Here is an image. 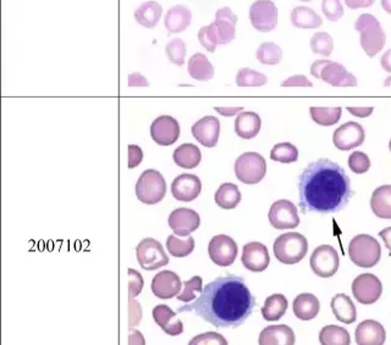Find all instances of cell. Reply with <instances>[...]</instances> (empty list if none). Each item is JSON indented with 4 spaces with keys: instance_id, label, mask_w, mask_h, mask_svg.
I'll return each mask as SVG.
<instances>
[{
    "instance_id": "2e32d148",
    "label": "cell",
    "mask_w": 391,
    "mask_h": 345,
    "mask_svg": "<svg viewBox=\"0 0 391 345\" xmlns=\"http://www.w3.org/2000/svg\"><path fill=\"white\" fill-rule=\"evenodd\" d=\"M366 138V132L362 125L355 121H348L335 130L333 135L334 145L339 150H351L362 145Z\"/></svg>"
},
{
    "instance_id": "11a10c76",
    "label": "cell",
    "mask_w": 391,
    "mask_h": 345,
    "mask_svg": "<svg viewBox=\"0 0 391 345\" xmlns=\"http://www.w3.org/2000/svg\"><path fill=\"white\" fill-rule=\"evenodd\" d=\"M348 111L351 115L364 119V117L372 115L374 108H372V106H368V108H353V106H350V108H348Z\"/></svg>"
},
{
    "instance_id": "f907efd6",
    "label": "cell",
    "mask_w": 391,
    "mask_h": 345,
    "mask_svg": "<svg viewBox=\"0 0 391 345\" xmlns=\"http://www.w3.org/2000/svg\"><path fill=\"white\" fill-rule=\"evenodd\" d=\"M142 160H143L142 149L138 145L130 144L129 145V163H127L129 168H137L142 163Z\"/></svg>"
},
{
    "instance_id": "f546056e",
    "label": "cell",
    "mask_w": 391,
    "mask_h": 345,
    "mask_svg": "<svg viewBox=\"0 0 391 345\" xmlns=\"http://www.w3.org/2000/svg\"><path fill=\"white\" fill-rule=\"evenodd\" d=\"M163 14V8L159 3H157L155 0L145 1L136 9L135 19L137 24L143 26L145 29H153L155 27Z\"/></svg>"
},
{
    "instance_id": "ac0fdd59",
    "label": "cell",
    "mask_w": 391,
    "mask_h": 345,
    "mask_svg": "<svg viewBox=\"0 0 391 345\" xmlns=\"http://www.w3.org/2000/svg\"><path fill=\"white\" fill-rule=\"evenodd\" d=\"M241 261L252 272H262L271 264V256L266 245L260 242H250L243 247Z\"/></svg>"
},
{
    "instance_id": "3957f363",
    "label": "cell",
    "mask_w": 391,
    "mask_h": 345,
    "mask_svg": "<svg viewBox=\"0 0 391 345\" xmlns=\"http://www.w3.org/2000/svg\"><path fill=\"white\" fill-rule=\"evenodd\" d=\"M237 16L230 8H222L215 14V21L198 32V41L209 53H214L219 44H229L236 36Z\"/></svg>"
},
{
    "instance_id": "4dcf8cb0",
    "label": "cell",
    "mask_w": 391,
    "mask_h": 345,
    "mask_svg": "<svg viewBox=\"0 0 391 345\" xmlns=\"http://www.w3.org/2000/svg\"><path fill=\"white\" fill-rule=\"evenodd\" d=\"M371 207L379 219L391 220V184H384L373 192Z\"/></svg>"
},
{
    "instance_id": "484cf974",
    "label": "cell",
    "mask_w": 391,
    "mask_h": 345,
    "mask_svg": "<svg viewBox=\"0 0 391 345\" xmlns=\"http://www.w3.org/2000/svg\"><path fill=\"white\" fill-rule=\"evenodd\" d=\"M192 21V13L185 5H175L165 15V29L169 34H180L189 27Z\"/></svg>"
},
{
    "instance_id": "6f0895ef",
    "label": "cell",
    "mask_w": 391,
    "mask_h": 345,
    "mask_svg": "<svg viewBox=\"0 0 391 345\" xmlns=\"http://www.w3.org/2000/svg\"><path fill=\"white\" fill-rule=\"evenodd\" d=\"M214 110L217 111L218 114L225 116V117H232V116L237 115L243 110L242 106H237V108H214Z\"/></svg>"
},
{
    "instance_id": "52a82bcc",
    "label": "cell",
    "mask_w": 391,
    "mask_h": 345,
    "mask_svg": "<svg viewBox=\"0 0 391 345\" xmlns=\"http://www.w3.org/2000/svg\"><path fill=\"white\" fill-rule=\"evenodd\" d=\"M166 194V182L163 175L157 170H145L136 183L137 199L147 205L162 202Z\"/></svg>"
},
{
    "instance_id": "44dd1931",
    "label": "cell",
    "mask_w": 391,
    "mask_h": 345,
    "mask_svg": "<svg viewBox=\"0 0 391 345\" xmlns=\"http://www.w3.org/2000/svg\"><path fill=\"white\" fill-rule=\"evenodd\" d=\"M191 131L198 143L207 148H214L220 135V121L215 116H206L198 120Z\"/></svg>"
},
{
    "instance_id": "74e56055",
    "label": "cell",
    "mask_w": 391,
    "mask_h": 345,
    "mask_svg": "<svg viewBox=\"0 0 391 345\" xmlns=\"http://www.w3.org/2000/svg\"><path fill=\"white\" fill-rule=\"evenodd\" d=\"M309 114L312 120L320 126H333L338 124L339 120L341 119L343 109L338 108H311Z\"/></svg>"
},
{
    "instance_id": "d6986e66",
    "label": "cell",
    "mask_w": 391,
    "mask_h": 345,
    "mask_svg": "<svg viewBox=\"0 0 391 345\" xmlns=\"http://www.w3.org/2000/svg\"><path fill=\"white\" fill-rule=\"evenodd\" d=\"M168 222L175 235L189 237L201 225V217L192 209L179 207L170 214Z\"/></svg>"
},
{
    "instance_id": "c3c4849f",
    "label": "cell",
    "mask_w": 391,
    "mask_h": 345,
    "mask_svg": "<svg viewBox=\"0 0 391 345\" xmlns=\"http://www.w3.org/2000/svg\"><path fill=\"white\" fill-rule=\"evenodd\" d=\"M189 345H229L224 336L217 332H207L192 338Z\"/></svg>"
},
{
    "instance_id": "8fae6325",
    "label": "cell",
    "mask_w": 391,
    "mask_h": 345,
    "mask_svg": "<svg viewBox=\"0 0 391 345\" xmlns=\"http://www.w3.org/2000/svg\"><path fill=\"white\" fill-rule=\"evenodd\" d=\"M239 248L232 237L219 235L213 237L208 245V254L214 264L222 267L232 266L236 260Z\"/></svg>"
},
{
    "instance_id": "6da1fadb",
    "label": "cell",
    "mask_w": 391,
    "mask_h": 345,
    "mask_svg": "<svg viewBox=\"0 0 391 345\" xmlns=\"http://www.w3.org/2000/svg\"><path fill=\"white\" fill-rule=\"evenodd\" d=\"M256 307V299L245 279L234 274L218 277L203 288L201 295L178 312H194L218 328H236L245 323Z\"/></svg>"
},
{
    "instance_id": "8d00e7d4",
    "label": "cell",
    "mask_w": 391,
    "mask_h": 345,
    "mask_svg": "<svg viewBox=\"0 0 391 345\" xmlns=\"http://www.w3.org/2000/svg\"><path fill=\"white\" fill-rule=\"evenodd\" d=\"M319 342L322 345H350L351 337L343 327L329 325L319 332Z\"/></svg>"
},
{
    "instance_id": "94428289",
    "label": "cell",
    "mask_w": 391,
    "mask_h": 345,
    "mask_svg": "<svg viewBox=\"0 0 391 345\" xmlns=\"http://www.w3.org/2000/svg\"><path fill=\"white\" fill-rule=\"evenodd\" d=\"M381 64H382V68L387 72H391V49H389L388 52L384 53L382 59H381Z\"/></svg>"
},
{
    "instance_id": "6125c7cd",
    "label": "cell",
    "mask_w": 391,
    "mask_h": 345,
    "mask_svg": "<svg viewBox=\"0 0 391 345\" xmlns=\"http://www.w3.org/2000/svg\"><path fill=\"white\" fill-rule=\"evenodd\" d=\"M382 6L385 13L391 15V0H382Z\"/></svg>"
},
{
    "instance_id": "7c38bea8",
    "label": "cell",
    "mask_w": 391,
    "mask_h": 345,
    "mask_svg": "<svg viewBox=\"0 0 391 345\" xmlns=\"http://www.w3.org/2000/svg\"><path fill=\"white\" fill-rule=\"evenodd\" d=\"M340 258L332 245H320L311 256V269L322 278L333 277L338 272Z\"/></svg>"
},
{
    "instance_id": "5bb4252c",
    "label": "cell",
    "mask_w": 391,
    "mask_h": 345,
    "mask_svg": "<svg viewBox=\"0 0 391 345\" xmlns=\"http://www.w3.org/2000/svg\"><path fill=\"white\" fill-rule=\"evenodd\" d=\"M353 297L363 305H372L382 297L383 284L373 274H362L353 279Z\"/></svg>"
},
{
    "instance_id": "680465c9",
    "label": "cell",
    "mask_w": 391,
    "mask_h": 345,
    "mask_svg": "<svg viewBox=\"0 0 391 345\" xmlns=\"http://www.w3.org/2000/svg\"><path fill=\"white\" fill-rule=\"evenodd\" d=\"M129 345H145V337L137 330H130Z\"/></svg>"
},
{
    "instance_id": "277c9868",
    "label": "cell",
    "mask_w": 391,
    "mask_h": 345,
    "mask_svg": "<svg viewBox=\"0 0 391 345\" xmlns=\"http://www.w3.org/2000/svg\"><path fill=\"white\" fill-rule=\"evenodd\" d=\"M355 29L360 32L361 47L369 58H374L378 53L382 52L387 43V34L376 16L372 14L358 16Z\"/></svg>"
},
{
    "instance_id": "cb8c5ba5",
    "label": "cell",
    "mask_w": 391,
    "mask_h": 345,
    "mask_svg": "<svg viewBox=\"0 0 391 345\" xmlns=\"http://www.w3.org/2000/svg\"><path fill=\"white\" fill-rule=\"evenodd\" d=\"M153 318L157 325L169 336H180L184 332L183 321L178 318L176 312L173 311L168 305L159 304L153 309Z\"/></svg>"
},
{
    "instance_id": "db71d44e",
    "label": "cell",
    "mask_w": 391,
    "mask_h": 345,
    "mask_svg": "<svg viewBox=\"0 0 391 345\" xmlns=\"http://www.w3.org/2000/svg\"><path fill=\"white\" fill-rule=\"evenodd\" d=\"M150 82L138 72H132L129 75V87H148Z\"/></svg>"
},
{
    "instance_id": "f6af8a7d",
    "label": "cell",
    "mask_w": 391,
    "mask_h": 345,
    "mask_svg": "<svg viewBox=\"0 0 391 345\" xmlns=\"http://www.w3.org/2000/svg\"><path fill=\"white\" fill-rule=\"evenodd\" d=\"M203 281L199 276H194V277L184 282V289L183 292L178 295V300L184 302H194L197 299V295H201L203 292Z\"/></svg>"
},
{
    "instance_id": "bcb514c9",
    "label": "cell",
    "mask_w": 391,
    "mask_h": 345,
    "mask_svg": "<svg viewBox=\"0 0 391 345\" xmlns=\"http://www.w3.org/2000/svg\"><path fill=\"white\" fill-rule=\"evenodd\" d=\"M348 168L353 172L362 175L371 168V160L368 158L367 154L355 152L348 156Z\"/></svg>"
},
{
    "instance_id": "7a4b0ae2",
    "label": "cell",
    "mask_w": 391,
    "mask_h": 345,
    "mask_svg": "<svg viewBox=\"0 0 391 345\" xmlns=\"http://www.w3.org/2000/svg\"><path fill=\"white\" fill-rule=\"evenodd\" d=\"M299 207L304 214H334L353 198L351 181L339 163L319 159L309 163L299 178Z\"/></svg>"
},
{
    "instance_id": "91938a15",
    "label": "cell",
    "mask_w": 391,
    "mask_h": 345,
    "mask_svg": "<svg viewBox=\"0 0 391 345\" xmlns=\"http://www.w3.org/2000/svg\"><path fill=\"white\" fill-rule=\"evenodd\" d=\"M379 237L384 240L385 247L389 249V256H391V227H387L379 232Z\"/></svg>"
},
{
    "instance_id": "8992f818",
    "label": "cell",
    "mask_w": 391,
    "mask_h": 345,
    "mask_svg": "<svg viewBox=\"0 0 391 345\" xmlns=\"http://www.w3.org/2000/svg\"><path fill=\"white\" fill-rule=\"evenodd\" d=\"M274 255L281 264H299L308 251V242L306 237L296 232L279 235L273 245Z\"/></svg>"
},
{
    "instance_id": "1f68e13d",
    "label": "cell",
    "mask_w": 391,
    "mask_h": 345,
    "mask_svg": "<svg viewBox=\"0 0 391 345\" xmlns=\"http://www.w3.org/2000/svg\"><path fill=\"white\" fill-rule=\"evenodd\" d=\"M173 159L178 166L190 170L197 168L202 160V154L197 145L185 143L175 149Z\"/></svg>"
},
{
    "instance_id": "9c48e42d",
    "label": "cell",
    "mask_w": 391,
    "mask_h": 345,
    "mask_svg": "<svg viewBox=\"0 0 391 345\" xmlns=\"http://www.w3.org/2000/svg\"><path fill=\"white\" fill-rule=\"evenodd\" d=\"M235 175L237 179L245 184H257L261 182L266 173V163L261 154H241L235 161Z\"/></svg>"
},
{
    "instance_id": "03108f58",
    "label": "cell",
    "mask_w": 391,
    "mask_h": 345,
    "mask_svg": "<svg viewBox=\"0 0 391 345\" xmlns=\"http://www.w3.org/2000/svg\"><path fill=\"white\" fill-rule=\"evenodd\" d=\"M389 148H390V152H391V139H390V143H389Z\"/></svg>"
},
{
    "instance_id": "4316f807",
    "label": "cell",
    "mask_w": 391,
    "mask_h": 345,
    "mask_svg": "<svg viewBox=\"0 0 391 345\" xmlns=\"http://www.w3.org/2000/svg\"><path fill=\"white\" fill-rule=\"evenodd\" d=\"M294 316L302 320V321H309L318 316L320 310L318 298L311 294V293H304L294 298L292 304Z\"/></svg>"
},
{
    "instance_id": "836d02e7",
    "label": "cell",
    "mask_w": 391,
    "mask_h": 345,
    "mask_svg": "<svg viewBox=\"0 0 391 345\" xmlns=\"http://www.w3.org/2000/svg\"><path fill=\"white\" fill-rule=\"evenodd\" d=\"M214 200L218 207L225 210H232L241 202V192L234 183H222L215 192Z\"/></svg>"
},
{
    "instance_id": "603a6c76",
    "label": "cell",
    "mask_w": 391,
    "mask_h": 345,
    "mask_svg": "<svg viewBox=\"0 0 391 345\" xmlns=\"http://www.w3.org/2000/svg\"><path fill=\"white\" fill-rule=\"evenodd\" d=\"M357 345H384L387 332L382 323L374 320L361 322L355 332Z\"/></svg>"
},
{
    "instance_id": "60d3db41",
    "label": "cell",
    "mask_w": 391,
    "mask_h": 345,
    "mask_svg": "<svg viewBox=\"0 0 391 345\" xmlns=\"http://www.w3.org/2000/svg\"><path fill=\"white\" fill-rule=\"evenodd\" d=\"M271 159L281 163H296L299 159V149L291 143L276 144L271 149Z\"/></svg>"
},
{
    "instance_id": "e7e4bbea",
    "label": "cell",
    "mask_w": 391,
    "mask_h": 345,
    "mask_svg": "<svg viewBox=\"0 0 391 345\" xmlns=\"http://www.w3.org/2000/svg\"><path fill=\"white\" fill-rule=\"evenodd\" d=\"M301 1H304V3H309V1H312V0H301Z\"/></svg>"
},
{
    "instance_id": "d6a6232c",
    "label": "cell",
    "mask_w": 391,
    "mask_h": 345,
    "mask_svg": "<svg viewBox=\"0 0 391 345\" xmlns=\"http://www.w3.org/2000/svg\"><path fill=\"white\" fill-rule=\"evenodd\" d=\"M291 22L297 29H312L320 27L323 20L308 6H296L291 13Z\"/></svg>"
},
{
    "instance_id": "d4e9b609",
    "label": "cell",
    "mask_w": 391,
    "mask_h": 345,
    "mask_svg": "<svg viewBox=\"0 0 391 345\" xmlns=\"http://www.w3.org/2000/svg\"><path fill=\"white\" fill-rule=\"evenodd\" d=\"M294 333L286 325H273L261 332L258 338L260 345H294Z\"/></svg>"
},
{
    "instance_id": "4fadbf2b",
    "label": "cell",
    "mask_w": 391,
    "mask_h": 345,
    "mask_svg": "<svg viewBox=\"0 0 391 345\" xmlns=\"http://www.w3.org/2000/svg\"><path fill=\"white\" fill-rule=\"evenodd\" d=\"M250 20L257 31L271 32L278 24V8L271 0H257L250 8Z\"/></svg>"
},
{
    "instance_id": "e575fe53",
    "label": "cell",
    "mask_w": 391,
    "mask_h": 345,
    "mask_svg": "<svg viewBox=\"0 0 391 345\" xmlns=\"http://www.w3.org/2000/svg\"><path fill=\"white\" fill-rule=\"evenodd\" d=\"M189 73L196 81H211L214 77V68L202 53H196L189 60Z\"/></svg>"
},
{
    "instance_id": "b9f144b4",
    "label": "cell",
    "mask_w": 391,
    "mask_h": 345,
    "mask_svg": "<svg viewBox=\"0 0 391 345\" xmlns=\"http://www.w3.org/2000/svg\"><path fill=\"white\" fill-rule=\"evenodd\" d=\"M266 76L252 68H241L237 72L236 85L239 87H262L266 85Z\"/></svg>"
},
{
    "instance_id": "d590c367",
    "label": "cell",
    "mask_w": 391,
    "mask_h": 345,
    "mask_svg": "<svg viewBox=\"0 0 391 345\" xmlns=\"http://www.w3.org/2000/svg\"><path fill=\"white\" fill-rule=\"evenodd\" d=\"M287 307L289 302L285 295L273 294L271 297L266 298L264 307H262V315L266 321H278L285 315Z\"/></svg>"
},
{
    "instance_id": "f5cc1de1",
    "label": "cell",
    "mask_w": 391,
    "mask_h": 345,
    "mask_svg": "<svg viewBox=\"0 0 391 345\" xmlns=\"http://www.w3.org/2000/svg\"><path fill=\"white\" fill-rule=\"evenodd\" d=\"M142 310H141L140 302L130 299V325L129 326H137L141 322Z\"/></svg>"
},
{
    "instance_id": "9a60e30c",
    "label": "cell",
    "mask_w": 391,
    "mask_h": 345,
    "mask_svg": "<svg viewBox=\"0 0 391 345\" xmlns=\"http://www.w3.org/2000/svg\"><path fill=\"white\" fill-rule=\"evenodd\" d=\"M268 219L271 225L276 230H291L299 225V216L297 207L294 203L281 199L273 203Z\"/></svg>"
},
{
    "instance_id": "681fc988",
    "label": "cell",
    "mask_w": 391,
    "mask_h": 345,
    "mask_svg": "<svg viewBox=\"0 0 391 345\" xmlns=\"http://www.w3.org/2000/svg\"><path fill=\"white\" fill-rule=\"evenodd\" d=\"M143 278L140 272H137L134 269H129V298H134L140 295V293L143 289Z\"/></svg>"
},
{
    "instance_id": "7402d4cb",
    "label": "cell",
    "mask_w": 391,
    "mask_h": 345,
    "mask_svg": "<svg viewBox=\"0 0 391 345\" xmlns=\"http://www.w3.org/2000/svg\"><path fill=\"white\" fill-rule=\"evenodd\" d=\"M183 282L173 271H162L152 281V292L159 299H171L179 295Z\"/></svg>"
},
{
    "instance_id": "ab89813d",
    "label": "cell",
    "mask_w": 391,
    "mask_h": 345,
    "mask_svg": "<svg viewBox=\"0 0 391 345\" xmlns=\"http://www.w3.org/2000/svg\"><path fill=\"white\" fill-rule=\"evenodd\" d=\"M257 60L263 65H278L283 59V50L278 44L264 42L258 47Z\"/></svg>"
},
{
    "instance_id": "be15d7a7",
    "label": "cell",
    "mask_w": 391,
    "mask_h": 345,
    "mask_svg": "<svg viewBox=\"0 0 391 345\" xmlns=\"http://www.w3.org/2000/svg\"><path fill=\"white\" fill-rule=\"evenodd\" d=\"M384 86L385 87H391V76L388 77L385 82H384Z\"/></svg>"
},
{
    "instance_id": "9f6ffc18",
    "label": "cell",
    "mask_w": 391,
    "mask_h": 345,
    "mask_svg": "<svg viewBox=\"0 0 391 345\" xmlns=\"http://www.w3.org/2000/svg\"><path fill=\"white\" fill-rule=\"evenodd\" d=\"M343 1H345V4L348 5L350 9L357 10L372 6L376 0H343Z\"/></svg>"
},
{
    "instance_id": "ee69618b",
    "label": "cell",
    "mask_w": 391,
    "mask_h": 345,
    "mask_svg": "<svg viewBox=\"0 0 391 345\" xmlns=\"http://www.w3.org/2000/svg\"><path fill=\"white\" fill-rule=\"evenodd\" d=\"M165 53L169 59L170 63L175 64L178 66H183L186 58V44L181 38L171 39L165 47Z\"/></svg>"
},
{
    "instance_id": "ffe728a7",
    "label": "cell",
    "mask_w": 391,
    "mask_h": 345,
    "mask_svg": "<svg viewBox=\"0 0 391 345\" xmlns=\"http://www.w3.org/2000/svg\"><path fill=\"white\" fill-rule=\"evenodd\" d=\"M202 182L196 175L183 173L171 183L173 197L179 202L190 203L201 194Z\"/></svg>"
},
{
    "instance_id": "816d5d0a",
    "label": "cell",
    "mask_w": 391,
    "mask_h": 345,
    "mask_svg": "<svg viewBox=\"0 0 391 345\" xmlns=\"http://www.w3.org/2000/svg\"><path fill=\"white\" fill-rule=\"evenodd\" d=\"M313 83L304 75H294L281 83V87H312Z\"/></svg>"
},
{
    "instance_id": "f35d334b",
    "label": "cell",
    "mask_w": 391,
    "mask_h": 345,
    "mask_svg": "<svg viewBox=\"0 0 391 345\" xmlns=\"http://www.w3.org/2000/svg\"><path fill=\"white\" fill-rule=\"evenodd\" d=\"M166 249L175 258H185L189 256L194 249V237H186L181 240L176 235H171L166 240Z\"/></svg>"
},
{
    "instance_id": "f1b7e54d",
    "label": "cell",
    "mask_w": 391,
    "mask_h": 345,
    "mask_svg": "<svg viewBox=\"0 0 391 345\" xmlns=\"http://www.w3.org/2000/svg\"><path fill=\"white\" fill-rule=\"evenodd\" d=\"M330 307L333 310V314L336 317V320L343 322L345 325H351L357 318V310L353 304L351 298L346 294H336L332 299Z\"/></svg>"
},
{
    "instance_id": "83f0119b",
    "label": "cell",
    "mask_w": 391,
    "mask_h": 345,
    "mask_svg": "<svg viewBox=\"0 0 391 345\" xmlns=\"http://www.w3.org/2000/svg\"><path fill=\"white\" fill-rule=\"evenodd\" d=\"M262 120L253 111H242L235 120V132L243 139L255 138L261 131Z\"/></svg>"
},
{
    "instance_id": "ba28073f",
    "label": "cell",
    "mask_w": 391,
    "mask_h": 345,
    "mask_svg": "<svg viewBox=\"0 0 391 345\" xmlns=\"http://www.w3.org/2000/svg\"><path fill=\"white\" fill-rule=\"evenodd\" d=\"M311 75L334 87H356L357 78L341 64L330 60H317L311 66Z\"/></svg>"
},
{
    "instance_id": "30bf717a",
    "label": "cell",
    "mask_w": 391,
    "mask_h": 345,
    "mask_svg": "<svg viewBox=\"0 0 391 345\" xmlns=\"http://www.w3.org/2000/svg\"><path fill=\"white\" fill-rule=\"evenodd\" d=\"M136 256L141 267L147 271H155L169 264V258L163 245L153 238L141 240L136 248Z\"/></svg>"
},
{
    "instance_id": "e0dca14e",
    "label": "cell",
    "mask_w": 391,
    "mask_h": 345,
    "mask_svg": "<svg viewBox=\"0 0 391 345\" xmlns=\"http://www.w3.org/2000/svg\"><path fill=\"white\" fill-rule=\"evenodd\" d=\"M150 135L155 143L162 147L171 145L179 139V122L173 116H159L150 125Z\"/></svg>"
},
{
    "instance_id": "7bdbcfd3",
    "label": "cell",
    "mask_w": 391,
    "mask_h": 345,
    "mask_svg": "<svg viewBox=\"0 0 391 345\" xmlns=\"http://www.w3.org/2000/svg\"><path fill=\"white\" fill-rule=\"evenodd\" d=\"M311 49L314 54L323 57H330L334 50L333 37L327 32L314 34L311 39Z\"/></svg>"
},
{
    "instance_id": "5b68a950",
    "label": "cell",
    "mask_w": 391,
    "mask_h": 345,
    "mask_svg": "<svg viewBox=\"0 0 391 345\" xmlns=\"http://www.w3.org/2000/svg\"><path fill=\"white\" fill-rule=\"evenodd\" d=\"M348 256L358 267L371 269L382 258V247L372 235H358L348 244Z\"/></svg>"
},
{
    "instance_id": "7dc6e473",
    "label": "cell",
    "mask_w": 391,
    "mask_h": 345,
    "mask_svg": "<svg viewBox=\"0 0 391 345\" xmlns=\"http://www.w3.org/2000/svg\"><path fill=\"white\" fill-rule=\"evenodd\" d=\"M322 10L325 17L332 22H336L343 17V6L340 0H323Z\"/></svg>"
}]
</instances>
